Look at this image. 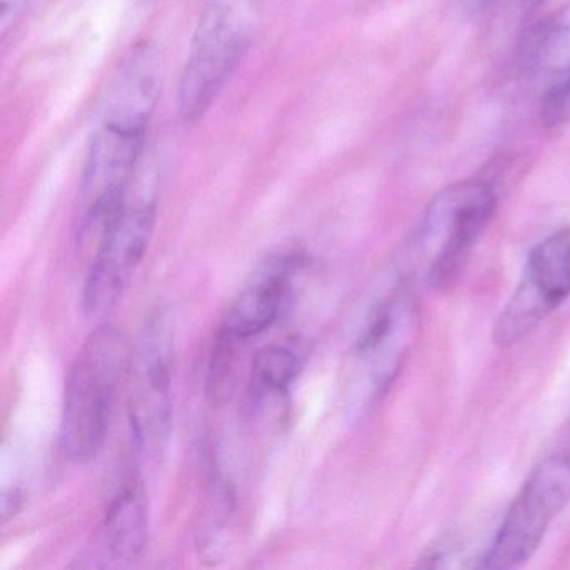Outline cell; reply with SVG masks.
Instances as JSON below:
<instances>
[{
    "label": "cell",
    "mask_w": 570,
    "mask_h": 570,
    "mask_svg": "<svg viewBox=\"0 0 570 570\" xmlns=\"http://www.w3.org/2000/svg\"><path fill=\"white\" fill-rule=\"evenodd\" d=\"M131 360L128 338L116 326H99L82 343L62 399L61 443L72 462L88 463L101 453Z\"/></svg>",
    "instance_id": "6da1fadb"
},
{
    "label": "cell",
    "mask_w": 570,
    "mask_h": 570,
    "mask_svg": "<svg viewBox=\"0 0 570 570\" xmlns=\"http://www.w3.org/2000/svg\"><path fill=\"white\" fill-rule=\"evenodd\" d=\"M493 209L495 195L482 179H465L442 189L406 243L403 266L409 278L419 276L432 288L452 285Z\"/></svg>",
    "instance_id": "7a4b0ae2"
},
{
    "label": "cell",
    "mask_w": 570,
    "mask_h": 570,
    "mask_svg": "<svg viewBox=\"0 0 570 570\" xmlns=\"http://www.w3.org/2000/svg\"><path fill=\"white\" fill-rule=\"evenodd\" d=\"M249 41L248 24L232 6L213 2L203 11L179 78L178 111L183 121L205 118L238 71Z\"/></svg>",
    "instance_id": "3957f363"
},
{
    "label": "cell",
    "mask_w": 570,
    "mask_h": 570,
    "mask_svg": "<svg viewBox=\"0 0 570 570\" xmlns=\"http://www.w3.org/2000/svg\"><path fill=\"white\" fill-rule=\"evenodd\" d=\"M569 502L570 443L547 456L527 476L480 567L493 570L522 567L537 552L550 523Z\"/></svg>",
    "instance_id": "277c9868"
},
{
    "label": "cell",
    "mask_w": 570,
    "mask_h": 570,
    "mask_svg": "<svg viewBox=\"0 0 570 570\" xmlns=\"http://www.w3.org/2000/svg\"><path fill=\"white\" fill-rule=\"evenodd\" d=\"M156 213L153 196L131 191L106 229L82 288V313L88 318H102L118 305L148 253Z\"/></svg>",
    "instance_id": "5b68a950"
},
{
    "label": "cell",
    "mask_w": 570,
    "mask_h": 570,
    "mask_svg": "<svg viewBox=\"0 0 570 570\" xmlns=\"http://www.w3.org/2000/svg\"><path fill=\"white\" fill-rule=\"evenodd\" d=\"M173 333L165 313L149 318L132 366L129 423L132 445L146 459L165 450L173 413Z\"/></svg>",
    "instance_id": "8992f818"
},
{
    "label": "cell",
    "mask_w": 570,
    "mask_h": 570,
    "mask_svg": "<svg viewBox=\"0 0 570 570\" xmlns=\"http://www.w3.org/2000/svg\"><path fill=\"white\" fill-rule=\"evenodd\" d=\"M570 296V228L547 236L533 246L522 278L493 326V342H522Z\"/></svg>",
    "instance_id": "52a82bcc"
},
{
    "label": "cell",
    "mask_w": 570,
    "mask_h": 570,
    "mask_svg": "<svg viewBox=\"0 0 570 570\" xmlns=\"http://www.w3.org/2000/svg\"><path fill=\"white\" fill-rule=\"evenodd\" d=\"M419 330L415 299L399 292L383 302L356 346V372L368 400L392 385Z\"/></svg>",
    "instance_id": "ba28073f"
},
{
    "label": "cell",
    "mask_w": 570,
    "mask_h": 570,
    "mask_svg": "<svg viewBox=\"0 0 570 570\" xmlns=\"http://www.w3.org/2000/svg\"><path fill=\"white\" fill-rule=\"evenodd\" d=\"M295 259L275 258L256 272L228 309L219 335L245 342L275 325L292 293Z\"/></svg>",
    "instance_id": "9c48e42d"
},
{
    "label": "cell",
    "mask_w": 570,
    "mask_h": 570,
    "mask_svg": "<svg viewBox=\"0 0 570 570\" xmlns=\"http://www.w3.org/2000/svg\"><path fill=\"white\" fill-rule=\"evenodd\" d=\"M520 56L543 92L570 86V0L530 29Z\"/></svg>",
    "instance_id": "30bf717a"
},
{
    "label": "cell",
    "mask_w": 570,
    "mask_h": 570,
    "mask_svg": "<svg viewBox=\"0 0 570 570\" xmlns=\"http://www.w3.org/2000/svg\"><path fill=\"white\" fill-rule=\"evenodd\" d=\"M148 540L145 489L136 476L116 493L99 532L102 553L116 566H129L141 557Z\"/></svg>",
    "instance_id": "8fae6325"
},
{
    "label": "cell",
    "mask_w": 570,
    "mask_h": 570,
    "mask_svg": "<svg viewBox=\"0 0 570 570\" xmlns=\"http://www.w3.org/2000/svg\"><path fill=\"white\" fill-rule=\"evenodd\" d=\"M302 366V353L293 345L275 343L259 350L249 373L248 403L252 410L285 393Z\"/></svg>",
    "instance_id": "7c38bea8"
},
{
    "label": "cell",
    "mask_w": 570,
    "mask_h": 570,
    "mask_svg": "<svg viewBox=\"0 0 570 570\" xmlns=\"http://www.w3.org/2000/svg\"><path fill=\"white\" fill-rule=\"evenodd\" d=\"M26 0H2V32L4 38L8 36L9 28L16 26V21L21 18Z\"/></svg>",
    "instance_id": "4fadbf2b"
},
{
    "label": "cell",
    "mask_w": 570,
    "mask_h": 570,
    "mask_svg": "<svg viewBox=\"0 0 570 570\" xmlns=\"http://www.w3.org/2000/svg\"><path fill=\"white\" fill-rule=\"evenodd\" d=\"M22 499L19 490H6L4 492V522H8L12 517L18 515L19 509H21Z\"/></svg>",
    "instance_id": "5bb4252c"
},
{
    "label": "cell",
    "mask_w": 570,
    "mask_h": 570,
    "mask_svg": "<svg viewBox=\"0 0 570 570\" xmlns=\"http://www.w3.org/2000/svg\"><path fill=\"white\" fill-rule=\"evenodd\" d=\"M493 0H460V6H462L463 11L469 12V14H476V12L489 8Z\"/></svg>",
    "instance_id": "9a60e30c"
}]
</instances>
